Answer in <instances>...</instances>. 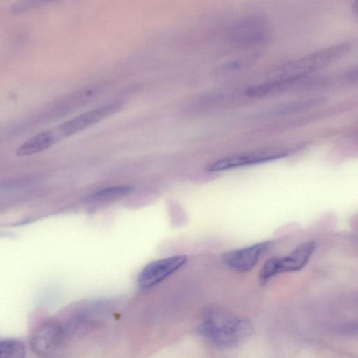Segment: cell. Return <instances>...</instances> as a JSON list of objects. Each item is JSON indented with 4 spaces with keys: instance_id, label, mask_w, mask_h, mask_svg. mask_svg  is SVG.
<instances>
[{
    "instance_id": "6da1fadb",
    "label": "cell",
    "mask_w": 358,
    "mask_h": 358,
    "mask_svg": "<svg viewBox=\"0 0 358 358\" xmlns=\"http://www.w3.org/2000/svg\"><path fill=\"white\" fill-rule=\"evenodd\" d=\"M198 331L206 341L220 349H235L245 344L255 332L250 320L216 306L205 308Z\"/></svg>"
},
{
    "instance_id": "7a4b0ae2",
    "label": "cell",
    "mask_w": 358,
    "mask_h": 358,
    "mask_svg": "<svg viewBox=\"0 0 358 358\" xmlns=\"http://www.w3.org/2000/svg\"><path fill=\"white\" fill-rule=\"evenodd\" d=\"M352 44L340 43L289 61L274 69L266 78L285 90L325 66L334 63L350 51Z\"/></svg>"
},
{
    "instance_id": "3957f363",
    "label": "cell",
    "mask_w": 358,
    "mask_h": 358,
    "mask_svg": "<svg viewBox=\"0 0 358 358\" xmlns=\"http://www.w3.org/2000/svg\"><path fill=\"white\" fill-rule=\"evenodd\" d=\"M271 29L268 20L262 15H250L234 22L227 34L229 42L237 48L262 45L270 38Z\"/></svg>"
},
{
    "instance_id": "277c9868",
    "label": "cell",
    "mask_w": 358,
    "mask_h": 358,
    "mask_svg": "<svg viewBox=\"0 0 358 358\" xmlns=\"http://www.w3.org/2000/svg\"><path fill=\"white\" fill-rule=\"evenodd\" d=\"M70 338L62 324L57 320L41 325L30 340L32 351L42 357L57 356L66 347Z\"/></svg>"
},
{
    "instance_id": "5b68a950",
    "label": "cell",
    "mask_w": 358,
    "mask_h": 358,
    "mask_svg": "<svg viewBox=\"0 0 358 358\" xmlns=\"http://www.w3.org/2000/svg\"><path fill=\"white\" fill-rule=\"evenodd\" d=\"M187 262V257L185 255L152 261L139 272L137 277L138 286L142 289L153 287L183 267Z\"/></svg>"
},
{
    "instance_id": "8992f818",
    "label": "cell",
    "mask_w": 358,
    "mask_h": 358,
    "mask_svg": "<svg viewBox=\"0 0 358 358\" xmlns=\"http://www.w3.org/2000/svg\"><path fill=\"white\" fill-rule=\"evenodd\" d=\"M288 154L289 152L285 150H269L231 155L208 164L206 171L215 173L231 170L276 160L286 157Z\"/></svg>"
},
{
    "instance_id": "52a82bcc",
    "label": "cell",
    "mask_w": 358,
    "mask_h": 358,
    "mask_svg": "<svg viewBox=\"0 0 358 358\" xmlns=\"http://www.w3.org/2000/svg\"><path fill=\"white\" fill-rule=\"evenodd\" d=\"M271 245V242L267 241L227 251L222 255L221 259L228 268L238 273H246L255 266L261 256Z\"/></svg>"
},
{
    "instance_id": "ba28073f",
    "label": "cell",
    "mask_w": 358,
    "mask_h": 358,
    "mask_svg": "<svg viewBox=\"0 0 358 358\" xmlns=\"http://www.w3.org/2000/svg\"><path fill=\"white\" fill-rule=\"evenodd\" d=\"M120 108L121 104L120 103H110L83 113L60 124L66 138H68L115 113Z\"/></svg>"
},
{
    "instance_id": "9c48e42d",
    "label": "cell",
    "mask_w": 358,
    "mask_h": 358,
    "mask_svg": "<svg viewBox=\"0 0 358 358\" xmlns=\"http://www.w3.org/2000/svg\"><path fill=\"white\" fill-rule=\"evenodd\" d=\"M316 248L314 241H306L289 254L280 257L278 256L279 274L282 273L296 272L308 264Z\"/></svg>"
},
{
    "instance_id": "30bf717a",
    "label": "cell",
    "mask_w": 358,
    "mask_h": 358,
    "mask_svg": "<svg viewBox=\"0 0 358 358\" xmlns=\"http://www.w3.org/2000/svg\"><path fill=\"white\" fill-rule=\"evenodd\" d=\"M132 191V187L128 185L109 187L90 194L85 200L92 205L108 203L128 196Z\"/></svg>"
},
{
    "instance_id": "8fae6325",
    "label": "cell",
    "mask_w": 358,
    "mask_h": 358,
    "mask_svg": "<svg viewBox=\"0 0 358 358\" xmlns=\"http://www.w3.org/2000/svg\"><path fill=\"white\" fill-rule=\"evenodd\" d=\"M325 99L322 97H315L304 99L289 103L282 104L277 108H275L268 111L266 114L263 116L267 115L275 116V115H285L287 114H292L297 112L306 110L309 108H315L324 103Z\"/></svg>"
},
{
    "instance_id": "7c38bea8",
    "label": "cell",
    "mask_w": 358,
    "mask_h": 358,
    "mask_svg": "<svg viewBox=\"0 0 358 358\" xmlns=\"http://www.w3.org/2000/svg\"><path fill=\"white\" fill-rule=\"evenodd\" d=\"M25 355L24 344L15 339H0V358H22Z\"/></svg>"
},
{
    "instance_id": "4fadbf2b",
    "label": "cell",
    "mask_w": 358,
    "mask_h": 358,
    "mask_svg": "<svg viewBox=\"0 0 358 358\" xmlns=\"http://www.w3.org/2000/svg\"><path fill=\"white\" fill-rule=\"evenodd\" d=\"M278 274H279L278 256H273L264 262L259 271V280L260 284L262 286L266 285Z\"/></svg>"
},
{
    "instance_id": "5bb4252c",
    "label": "cell",
    "mask_w": 358,
    "mask_h": 358,
    "mask_svg": "<svg viewBox=\"0 0 358 358\" xmlns=\"http://www.w3.org/2000/svg\"><path fill=\"white\" fill-rule=\"evenodd\" d=\"M57 0H17L10 7V13L18 15Z\"/></svg>"
}]
</instances>
